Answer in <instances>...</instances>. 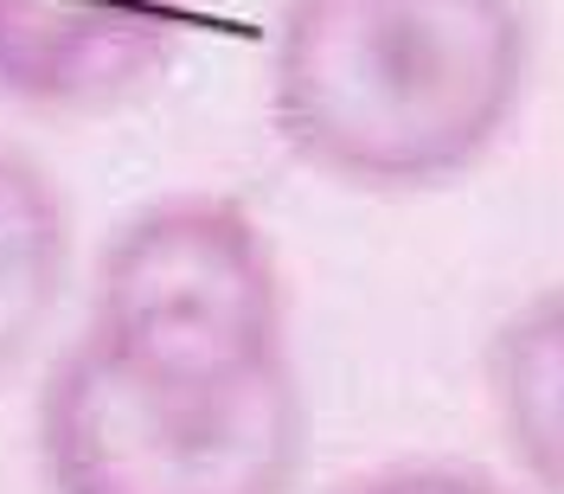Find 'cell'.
<instances>
[{
	"mask_svg": "<svg viewBox=\"0 0 564 494\" xmlns=\"http://www.w3.org/2000/svg\"><path fill=\"white\" fill-rule=\"evenodd\" d=\"M270 116L302 168L352 193L475 174L532 84L520 0H282Z\"/></svg>",
	"mask_w": 564,
	"mask_h": 494,
	"instance_id": "cell-1",
	"label": "cell"
},
{
	"mask_svg": "<svg viewBox=\"0 0 564 494\" xmlns=\"http://www.w3.org/2000/svg\"><path fill=\"white\" fill-rule=\"evenodd\" d=\"M494 430L532 494H564V282L532 289L488 334Z\"/></svg>",
	"mask_w": 564,
	"mask_h": 494,
	"instance_id": "cell-5",
	"label": "cell"
},
{
	"mask_svg": "<svg viewBox=\"0 0 564 494\" xmlns=\"http://www.w3.org/2000/svg\"><path fill=\"white\" fill-rule=\"evenodd\" d=\"M186 0H0V97L84 116L135 97L174 58Z\"/></svg>",
	"mask_w": 564,
	"mask_h": 494,
	"instance_id": "cell-4",
	"label": "cell"
},
{
	"mask_svg": "<svg viewBox=\"0 0 564 494\" xmlns=\"http://www.w3.org/2000/svg\"><path fill=\"white\" fill-rule=\"evenodd\" d=\"M340 494H513V488L481 475V469H468V462L404 457V462H379V469L352 475Z\"/></svg>",
	"mask_w": 564,
	"mask_h": 494,
	"instance_id": "cell-7",
	"label": "cell"
},
{
	"mask_svg": "<svg viewBox=\"0 0 564 494\" xmlns=\"http://www.w3.org/2000/svg\"><path fill=\"white\" fill-rule=\"evenodd\" d=\"M52 494H289L308 443L295 373L245 391H161L70 341L33 418Z\"/></svg>",
	"mask_w": 564,
	"mask_h": 494,
	"instance_id": "cell-3",
	"label": "cell"
},
{
	"mask_svg": "<svg viewBox=\"0 0 564 494\" xmlns=\"http://www.w3.org/2000/svg\"><path fill=\"white\" fill-rule=\"evenodd\" d=\"M70 289V200L0 141V386L39 353Z\"/></svg>",
	"mask_w": 564,
	"mask_h": 494,
	"instance_id": "cell-6",
	"label": "cell"
},
{
	"mask_svg": "<svg viewBox=\"0 0 564 494\" xmlns=\"http://www.w3.org/2000/svg\"><path fill=\"white\" fill-rule=\"evenodd\" d=\"M84 341L161 391H245L289 373V282L270 232L225 193H167L109 232Z\"/></svg>",
	"mask_w": 564,
	"mask_h": 494,
	"instance_id": "cell-2",
	"label": "cell"
}]
</instances>
